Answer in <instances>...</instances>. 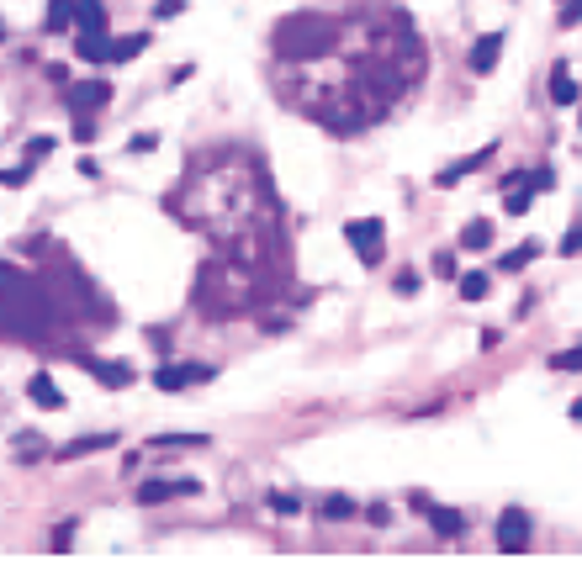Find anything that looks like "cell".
Here are the masks:
<instances>
[{"instance_id": "cell-4", "label": "cell", "mask_w": 582, "mask_h": 576, "mask_svg": "<svg viewBox=\"0 0 582 576\" xmlns=\"http://www.w3.org/2000/svg\"><path fill=\"white\" fill-rule=\"evenodd\" d=\"M498 550L503 555H524L529 550V513L524 508H503V519H498Z\"/></svg>"}, {"instance_id": "cell-18", "label": "cell", "mask_w": 582, "mask_h": 576, "mask_svg": "<svg viewBox=\"0 0 582 576\" xmlns=\"http://www.w3.org/2000/svg\"><path fill=\"white\" fill-rule=\"evenodd\" d=\"M535 254H540V243H519V249H509V254L498 259V270H503V275H514V270H524Z\"/></svg>"}, {"instance_id": "cell-10", "label": "cell", "mask_w": 582, "mask_h": 576, "mask_svg": "<svg viewBox=\"0 0 582 576\" xmlns=\"http://www.w3.org/2000/svg\"><path fill=\"white\" fill-rule=\"evenodd\" d=\"M27 397H32V407H43V412H58L64 407V392L54 386V376H32L27 381Z\"/></svg>"}, {"instance_id": "cell-31", "label": "cell", "mask_w": 582, "mask_h": 576, "mask_svg": "<svg viewBox=\"0 0 582 576\" xmlns=\"http://www.w3.org/2000/svg\"><path fill=\"white\" fill-rule=\"evenodd\" d=\"M509 212H514V217L529 212V191H524V185H509Z\"/></svg>"}, {"instance_id": "cell-34", "label": "cell", "mask_w": 582, "mask_h": 576, "mask_svg": "<svg viewBox=\"0 0 582 576\" xmlns=\"http://www.w3.org/2000/svg\"><path fill=\"white\" fill-rule=\"evenodd\" d=\"M582 21V0H567V5H561V27H578Z\"/></svg>"}, {"instance_id": "cell-28", "label": "cell", "mask_w": 582, "mask_h": 576, "mask_svg": "<svg viewBox=\"0 0 582 576\" xmlns=\"http://www.w3.org/2000/svg\"><path fill=\"white\" fill-rule=\"evenodd\" d=\"M561 254H582V212H578V223L567 228V238H561Z\"/></svg>"}, {"instance_id": "cell-21", "label": "cell", "mask_w": 582, "mask_h": 576, "mask_svg": "<svg viewBox=\"0 0 582 576\" xmlns=\"http://www.w3.org/2000/svg\"><path fill=\"white\" fill-rule=\"evenodd\" d=\"M154 386H159V392H180V386H191V381H185V365H159V370H154Z\"/></svg>"}, {"instance_id": "cell-16", "label": "cell", "mask_w": 582, "mask_h": 576, "mask_svg": "<svg viewBox=\"0 0 582 576\" xmlns=\"http://www.w3.org/2000/svg\"><path fill=\"white\" fill-rule=\"evenodd\" d=\"M207 434H154V450H201Z\"/></svg>"}, {"instance_id": "cell-23", "label": "cell", "mask_w": 582, "mask_h": 576, "mask_svg": "<svg viewBox=\"0 0 582 576\" xmlns=\"http://www.w3.org/2000/svg\"><path fill=\"white\" fill-rule=\"evenodd\" d=\"M349 513H355V503H349L345 492H329V497H323V519H329V523L349 519Z\"/></svg>"}, {"instance_id": "cell-8", "label": "cell", "mask_w": 582, "mask_h": 576, "mask_svg": "<svg viewBox=\"0 0 582 576\" xmlns=\"http://www.w3.org/2000/svg\"><path fill=\"white\" fill-rule=\"evenodd\" d=\"M424 513H429V523H434V534H440V539L466 534V513H461V508H434V503H424Z\"/></svg>"}, {"instance_id": "cell-29", "label": "cell", "mask_w": 582, "mask_h": 576, "mask_svg": "<svg viewBox=\"0 0 582 576\" xmlns=\"http://www.w3.org/2000/svg\"><path fill=\"white\" fill-rule=\"evenodd\" d=\"M54 154V138H27V165L32 159H48Z\"/></svg>"}, {"instance_id": "cell-22", "label": "cell", "mask_w": 582, "mask_h": 576, "mask_svg": "<svg viewBox=\"0 0 582 576\" xmlns=\"http://www.w3.org/2000/svg\"><path fill=\"white\" fill-rule=\"evenodd\" d=\"M74 27V0H54L48 5V32H69Z\"/></svg>"}, {"instance_id": "cell-19", "label": "cell", "mask_w": 582, "mask_h": 576, "mask_svg": "<svg viewBox=\"0 0 582 576\" xmlns=\"http://www.w3.org/2000/svg\"><path fill=\"white\" fill-rule=\"evenodd\" d=\"M43 455H48V445H43L38 434H16V461H21V465L43 461Z\"/></svg>"}, {"instance_id": "cell-26", "label": "cell", "mask_w": 582, "mask_h": 576, "mask_svg": "<svg viewBox=\"0 0 582 576\" xmlns=\"http://www.w3.org/2000/svg\"><path fill=\"white\" fill-rule=\"evenodd\" d=\"M96 122H90V112H74V143H96Z\"/></svg>"}, {"instance_id": "cell-38", "label": "cell", "mask_w": 582, "mask_h": 576, "mask_svg": "<svg viewBox=\"0 0 582 576\" xmlns=\"http://www.w3.org/2000/svg\"><path fill=\"white\" fill-rule=\"evenodd\" d=\"M0 38H5V21H0Z\"/></svg>"}, {"instance_id": "cell-1", "label": "cell", "mask_w": 582, "mask_h": 576, "mask_svg": "<svg viewBox=\"0 0 582 576\" xmlns=\"http://www.w3.org/2000/svg\"><path fill=\"white\" fill-rule=\"evenodd\" d=\"M329 48H334V21L318 16V11H302V16H291V21L276 27V54H281V58L307 64V58L329 54Z\"/></svg>"}, {"instance_id": "cell-6", "label": "cell", "mask_w": 582, "mask_h": 576, "mask_svg": "<svg viewBox=\"0 0 582 576\" xmlns=\"http://www.w3.org/2000/svg\"><path fill=\"white\" fill-rule=\"evenodd\" d=\"M201 487L196 481H149L138 487V503H170V497H196Z\"/></svg>"}, {"instance_id": "cell-14", "label": "cell", "mask_w": 582, "mask_h": 576, "mask_svg": "<svg viewBox=\"0 0 582 576\" xmlns=\"http://www.w3.org/2000/svg\"><path fill=\"white\" fill-rule=\"evenodd\" d=\"M551 101H556V106H572V101H578V80H572L567 69L551 74Z\"/></svg>"}, {"instance_id": "cell-36", "label": "cell", "mask_w": 582, "mask_h": 576, "mask_svg": "<svg viewBox=\"0 0 582 576\" xmlns=\"http://www.w3.org/2000/svg\"><path fill=\"white\" fill-rule=\"evenodd\" d=\"M69 539H74V519H64V523H58V529H54V550H64Z\"/></svg>"}, {"instance_id": "cell-7", "label": "cell", "mask_w": 582, "mask_h": 576, "mask_svg": "<svg viewBox=\"0 0 582 576\" xmlns=\"http://www.w3.org/2000/svg\"><path fill=\"white\" fill-rule=\"evenodd\" d=\"M74 27L90 38H107V5L101 0H74Z\"/></svg>"}, {"instance_id": "cell-32", "label": "cell", "mask_w": 582, "mask_h": 576, "mask_svg": "<svg viewBox=\"0 0 582 576\" xmlns=\"http://www.w3.org/2000/svg\"><path fill=\"white\" fill-rule=\"evenodd\" d=\"M27 174H32V165H16V170H0V185H11V191H16V185H27Z\"/></svg>"}, {"instance_id": "cell-30", "label": "cell", "mask_w": 582, "mask_h": 576, "mask_svg": "<svg viewBox=\"0 0 582 576\" xmlns=\"http://www.w3.org/2000/svg\"><path fill=\"white\" fill-rule=\"evenodd\" d=\"M180 11H185V0H154V21H170Z\"/></svg>"}, {"instance_id": "cell-2", "label": "cell", "mask_w": 582, "mask_h": 576, "mask_svg": "<svg viewBox=\"0 0 582 576\" xmlns=\"http://www.w3.org/2000/svg\"><path fill=\"white\" fill-rule=\"evenodd\" d=\"M345 238H349V249H355L360 265H376L381 259V243H387V228H381V217H360V223L345 228Z\"/></svg>"}, {"instance_id": "cell-37", "label": "cell", "mask_w": 582, "mask_h": 576, "mask_svg": "<svg viewBox=\"0 0 582 576\" xmlns=\"http://www.w3.org/2000/svg\"><path fill=\"white\" fill-rule=\"evenodd\" d=\"M572 418H578V423H582V397H578V402H572Z\"/></svg>"}, {"instance_id": "cell-15", "label": "cell", "mask_w": 582, "mask_h": 576, "mask_svg": "<svg viewBox=\"0 0 582 576\" xmlns=\"http://www.w3.org/2000/svg\"><path fill=\"white\" fill-rule=\"evenodd\" d=\"M487 243H492V223H487V217L466 223V233H461V249H471V254H476V249H487Z\"/></svg>"}, {"instance_id": "cell-35", "label": "cell", "mask_w": 582, "mask_h": 576, "mask_svg": "<svg viewBox=\"0 0 582 576\" xmlns=\"http://www.w3.org/2000/svg\"><path fill=\"white\" fill-rule=\"evenodd\" d=\"M434 275H445V281H456V259H450V254H434Z\"/></svg>"}, {"instance_id": "cell-12", "label": "cell", "mask_w": 582, "mask_h": 576, "mask_svg": "<svg viewBox=\"0 0 582 576\" xmlns=\"http://www.w3.org/2000/svg\"><path fill=\"white\" fill-rule=\"evenodd\" d=\"M112 445V434H85V439H69L64 450H58V461H80V455H96V450H107Z\"/></svg>"}, {"instance_id": "cell-9", "label": "cell", "mask_w": 582, "mask_h": 576, "mask_svg": "<svg viewBox=\"0 0 582 576\" xmlns=\"http://www.w3.org/2000/svg\"><path fill=\"white\" fill-rule=\"evenodd\" d=\"M503 58V32H487V38H476V48H471V69L476 74H492V64Z\"/></svg>"}, {"instance_id": "cell-20", "label": "cell", "mask_w": 582, "mask_h": 576, "mask_svg": "<svg viewBox=\"0 0 582 576\" xmlns=\"http://www.w3.org/2000/svg\"><path fill=\"white\" fill-rule=\"evenodd\" d=\"M143 48H149V32H133V38L112 43V64H127V58H138Z\"/></svg>"}, {"instance_id": "cell-39", "label": "cell", "mask_w": 582, "mask_h": 576, "mask_svg": "<svg viewBox=\"0 0 582 576\" xmlns=\"http://www.w3.org/2000/svg\"><path fill=\"white\" fill-rule=\"evenodd\" d=\"M578 122H582V116H578Z\"/></svg>"}, {"instance_id": "cell-3", "label": "cell", "mask_w": 582, "mask_h": 576, "mask_svg": "<svg viewBox=\"0 0 582 576\" xmlns=\"http://www.w3.org/2000/svg\"><path fill=\"white\" fill-rule=\"evenodd\" d=\"M69 360H80V365H85L101 386H112V392L116 386H133V365H127V360H101V354H90V349H69Z\"/></svg>"}, {"instance_id": "cell-5", "label": "cell", "mask_w": 582, "mask_h": 576, "mask_svg": "<svg viewBox=\"0 0 582 576\" xmlns=\"http://www.w3.org/2000/svg\"><path fill=\"white\" fill-rule=\"evenodd\" d=\"M107 101H112V85H107V80H85V85L69 90V106H74V112H96V106H107Z\"/></svg>"}, {"instance_id": "cell-33", "label": "cell", "mask_w": 582, "mask_h": 576, "mask_svg": "<svg viewBox=\"0 0 582 576\" xmlns=\"http://www.w3.org/2000/svg\"><path fill=\"white\" fill-rule=\"evenodd\" d=\"M365 519L376 523V529H387V523H392V508H387V503H371V508H365Z\"/></svg>"}, {"instance_id": "cell-17", "label": "cell", "mask_w": 582, "mask_h": 576, "mask_svg": "<svg viewBox=\"0 0 582 576\" xmlns=\"http://www.w3.org/2000/svg\"><path fill=\"white\" fill-rule=\"evenodd\" d=\"M456 286H461V301H482V296H487V286H492V281H487L482 270H466V275H456Z\"/></svg>"}, {"instance_id": "cell-13", "label": "cell", "mask_w": 582, "mask_h": 576, "mask_svg": "<svg viewBox=\"0 0 582 576\" xmlns=\"http://www.w3.org/2000/svg\"><path fill=\"white\" fill-rule=\"evenodd\" d=\"M74 48H80V58H85V64H107V58H112V38H90V32H80V43H74Z\"/></svg>"}, {"instance_id": "cell-24", "label": "cell", "mask_w": 582, "mask_h": 576, "mask_svg": "<svg viewBox=\"0 0 582 576\" xmlns=\"http://www.w3.org/2000/svg\"><path fill=\"white\" fill-rule=\"evenodd\" d=\"M519 185H524V191H529V196H535V191H556V174H551V170H540V165H535V170H524V174H519Z\"/></svg>"}, {"instance_id": "cell-25", "label": "cell", "mask_w": 582, "mask_h": 576, "mask_svg": "<svg viewBox=\"0 0 582 576\" xmlns=\"http://www.w3.org/2000/svg\"><path fill=\"white\" fill-rule=\"evenodd\" d=\"M265 503H270V513H281V519H296V513H302V503H296L291 492H270Z\"/></svg>"}, {"instance_id": "cell-11", "label": "cell", "mask_w": 582, "mask_h": 576, "mask_svg": "<svg viewBox=\"0 0 582 576\" xmlns=\"http://www.w3.org/2000/svg\"><path fill=\"white\" fill-rule=\"evenodd\" d=\"M487 159H492V148H476V154H471V159H456V165H450V170H440V174H434V185H440V191H450V185H456V180H461V174H471V170H482V165H487Z\"/></svg>"}, {"instance_id": "cell-27", "label": "cell", "mask_w": 582, "mask_h": 576, "mask_svg": "<svg viewBox=\"0 0 582 576\" xmlns=\"http://www.w3.org/2000/svg\"><path fill=\"white\" fill-rule=\"evenodd\" d=\"M551 365H556V370H582V344H578V349H561V354H551Z\"/></svg>"}]
</instances>
